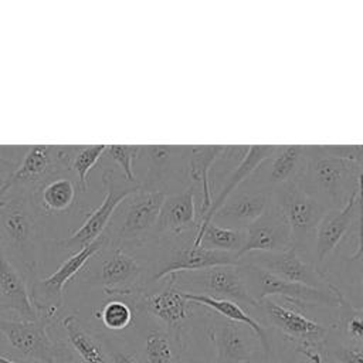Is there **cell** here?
<instances>
[{
	"label": "cell",
	"mask_w": 363,
	"mask_h": 363,
	"mask_svg": "<svg viewBox=\"0 0 363 363\" xmlns=\"http://www.w3.org/2000/svg\"><path fill=\"white\" fill-rule=\"evenodd\" d=\"M363 163L337 157L325 146H308V157L299 184L326 210L343 207L362 187Z\"/></svg>",
	"instance_id": "6da1fadb"
},
{
	"label": "cell",
	"mask_w": 363,
	"mask_h": 363,
	"mask_svg": "<svg viewBox=\"0 0 363 363\" xmlns=\"http://www.w3.org/2000/svg\"><path fill=\"white\" fill-rule=\"evenodd\" d=\"M166 194L139 189L126 196L109 220L105 234L111 244L133 254L147 245L156 235L159 213Z\"/></svg>",
	"instance_id": "7a4b0ae2"
},
{
	"label": "cell",
	"mask_w": 363,
	"mask_h": 363,
	"mask_svg": "<svg viewBox=\"0 0 363 363\" xmlns=\"http://www.w3.org/2000/svg\"><path fill=\"white\" fill-rule=\"evenodd\" d=\"M0 203V237L6 254L27 269H35L40 264L41 227L31 194L20 191Z\"/></svg>",
	"instance_id": "3957f363"
},
{
	"label": "cell",
	"mask_w": 363,
	"mask_h": 363,
	"mask_svg": "<svg viewBox=\"0 0 363 363\" xmlns=\"http://www.w3.org/2000/svg\"><path fill=\"white\" fill-rule=\"evenodd\" d=\"M123 299L130 303L135 313L145 315L162 323L180 354L183 350V330L186 323L193 318L194 303L187 301L183 292L174 286L172 275L157 282L146 284Z\"/></svg>",
	"instance_id": "277c9868"
},
{
	"label": "cell",
	"mask_w": 363,
	"mask_h": 363,
	"mask_svg": "<svg viewBox=\"0 0 363 363\" xmlns=\"http://www.w3.org/2000/svg\"><path fill=\"white\" fill-rule=\"evenodd\" d=\"M238 269L247 292L255 303L264 298L278 296L284 301L298 303L303 308L323 306L337 309L342 298L345 296L340 289L320 291L302 284L288 282L250 262H241L238 265Z\"/></svg>",
	"instance_id": "5b68a950"
},
{
	"label": "cell",
	"mask_w": 363,
	"mask_h": 363,
	"mask_svg": "<svg viewBox=\"0 0 363 363\" xmlns=\"http://www.w3.org/2000/svg\"><path fill=\"white\" fill-rule=\"evenodd\" d=\"M269 201L279 210L289 228V248H294L312 261L315 233L328 210L312 199L299 182L269 194Z\"/></svg>",
	"instance_id": "8992f818"
},
{
	"label": "cell",
	"mask_w": 363,
	"mask_h": 363,
	"mask_svg": "<svg viewBox=\"0 0 363 363\" xmlns=\"http://www.w3.org/2000/svg\"><path fill=\"white\" fill-rule=\"evenodd\" d=\"M92 259L95 262L86 264L82 271L109 296L126 298L145 285V268L140 259L119 245L109 242Z\"/></svg>",
	"instance_id": "52a82bcc"
},
{
	"label": "cell",
	"mask_w": 363,
	"mask_h": 363,
	"mask_svg": "<svg viewBox=\"0 0 363 363\" xmlns=\"http://www.w3.org/2000/svg\"><path fill=\"white\" fill-rule=\"evenodd\" d=\"M191 146L147 145L140 146L138 162L142 179L140 189L172 194L187 187V159Z\"/></svg>",
	"instance_id": "ba28073f"
},
{
	"label": "cell",
	"mask_w": 363,
	"mask_h": 363,
	"mask_svg": "<svg viewBox=\"0 0 363 363\" xmlns=\"http://www.w3.org/2000/svg\"><path fill=\"white\" fill-rule=\"evenodd\" d=\"M109 244L105 231L77 252H72L51 275L33 282L30 298L38 316L52 320L64 303L65 285L78 275L84 267Z\"/></svg>",
	"instance_id": "9c48e42d"
},
{
	"label": "cell",
	"mask_w": 363,
	"mask_h": 363,
	"mask_svg": "<svg viewBox=\"0 0 363 363\" xmlns=\"http://www.w3.org/2000/svg\"><path fill=\"white\" fill-rule=\"evenodd\" d=\"M77 149L78 146H31L17 169L0 187V201L13 189L30 193V190L38 189L52 177L69 170Z\"/></svg>",
	"instance_id": "30bf717a"
},
{
	"label": "cell",
	"mask_w": 363,
	"mask_h": 363,
	"mask_svg": "<svg viewBox=\"0 0 363 363\" xmlns=\"http://www.w3.org/2000/svg\"><path fill=\"white\" fill-rule=\"evenodd\" d=\"M251 309L255 311L267 325L281 332L286 340L322 352L330 328L308 318L303 313V306L289 301L281 303L274 298H264Z\"/></svg>",
	"instance_id": "8fae6325"
},
{
	"label": "cell",
	"mask_w": 363,
	"mask_h": 363,
	"mask_svg": "<svg viewBox=\"0 0 363 363\" xmlns=\"http://www.w3.org/2000/svg\"><path fill=\"white\" fill-rule=\"evenodd\" d=\"M174 286L186 294L207 295L216 299H228L248 311L257 303L251 299L240 274L238 265H217L194 271L172 274Z\"/></svg>",
	"instance_id": "7c38bea8"
},
{
	"label": "cell",
	"mask_w": 363,
	"mask_h": 363,
	"mask_svg": "<svg viewBox=\"0 0 363 363\" xmlns=\"http://www.w3.org/2000/svg\"><path fill=\"white\" fill-rule=\"evenodd\" d=\"M102 184L105 191L104 201L86 216V220L84 221V224L72 235L58 242L62 248L77 252L78 250H81L82 247H85L86 244L98 238L105 231L119 203L126 196L140 189L139 183L128 182L115 169L108 166L104 167L102 170Z\"/></svg>",
	"instance_id": "4fadbf2b"
},
{
	"label": "cell",
	"mask_w": 363,
	"mask_h": 363,
	"mask_svg": "<svg viewBox=\"0 0 363 363\" xmlns=\"http://www.w3.org/2000/svg\"><path fill=\"white\" fill-rule=\"evenodd\" d=\"M50 322L43 316L37 320L0 319V332L13 349L27 359L38 363H57L58 359L71 360L69 350L50 337L47 332Z\"/></svg>",
	"instance_id": "5bb4252c"
},
{
	"label": "cell",
	"mask_w": 363,
	"mask_h": 363,
	"mask_svg": "<svg viewBox=\"0 0 363 363\" xmlns=\"http://www.w3.org/2000/svg\"><path fill=\"white\" fill-rule=\"evenodd\" d=\"M360 199L362 187L350 196L343 207L328 210L318 224L312 248V262L323 278L329 259L333 257L336 248L360 221Z\"/></svg>",
	"instance_id": "9a60e30c"
},
{
	"label": "cell",
	"mask_w": 363,
	"mask_h": 363,
	"mask_svg": "<svg viewBox=\"0 0 363 363\" xmlns=\"http://www.w3.org/2000/svg\"><path fill=\"white\" fill-rule=\"evenodd\" d=\"M240 262L254 264L281 279L288 282L302 284L320 291H335L339 289L335 284L326 281L315 268L313 262L295 251L288 248L278 252H251L240 258Z\"/></svg>",
	"instance_id": "2e32d148"
},
{
	"label": "cell",
	"mask_w": 363,
	"mask_h": 363,
	"mask_svg": "<svg viewBox=\"0 0 363 363\" xmlns=\"http://www.w3.org/2000/svg\"><path fill=\"white\" fill-rule=\"evenodd\" d=\"M308 157V146L284 145L275 150L255 169L248 179L269 194L301 180Z\"/></svg>",
	"instance_id": "e0dca14e"
},
{
	"label": "cell",
	"mask_w": 363,
	"mask_h": 363,
	"mask_svg": "<svg viewBox=\"0 0 363 363\" xmlns=\"http://www.w3.org/2000/svg\"><path fill=\"white\" fill-rule=\"evenodd\" d=\"M269 193L248 179L213 214L211 221L233 230H245L268 207Z\"/></svg>",
	"instance_id": "ac0fdd59"
},
{
	"label": "cell",
	"mask_w": 363,
	"mask_h": 363,
	"mask_svg": "<svg viewBox=\"0 0 363 363\" xmlns=\"http://www.w3.org/2000/svg\"><path fill=\"white\" fill-rule=\"evenodd\" d=\"M197 189L189 184L180 191L166 194L156 225V235L177 238L197 230Z\"/></svg>",
	"instance_id": "d6986e66"
},
{
	"label": "cell",
	"mask_w": 363,
	"mask_h": 363,
	"mask_svg": "<svg viewBox=\"0 0 363 363\" xmlns=\"http://www.w3.org/2000/svg\"><path fill=\"white\" fill-rule=\"evenodd\" d=\"M238 258L251 252H278L291 247L289 228L279 210L269 201L265 211L245 230Z\"/></svg>",
	"instance_id": "ffe728a7"
},
{
	"label": "cell",
	"mask_w": 363,
	"mask_h": 363,
	"mask_svg": "<svg viewBox=\"0 0 363 363\" xmlns=\"http://www.w3.org/2000/svg\"><path fill=\"white\" fill-rule=\"evenodd\" d=\"M251 335L247 326L213 313L208 336L216 347V363H250L255 352Z\"/></svg>",
	"instance_id": "44dd1931"
},
{
	"label": "cell",
	"mask_w": 363,
	"mask_h": 363,
	"mask_svg": "<svg viewBox=\"0 0 363 363\" xmlns=\"http://www.w3.org/2000/svg\"><path fill=\"white\" fill-rule=\"evenodd\" d=\"M0 306L14 311L21 320H37L40 316L31 302L24 277L0 250Z\"/></svg>",
	"instance_id": "7402d4cb"
},
{
	"label": "cell",
	"mask_w": 363,
	"mask_h": 363,
	"mask_svg": "<svg viewBox=\"0 0 363 363\" xmlns=\"http://www.w3.org/2000/svg\"><path fill=\"white\" fill-rule=\"evenodd\" d=\"M277 145H251L248 146V152L241 159V162L230 172V176L224 180V184L221 190L217 193L216 199L211 201V206L206 216L197 223V230L194 234V238L206 228V225L211 221L213 214L223 206V203L227 200V197L237 190L247 179L251 177V174L255 172V169L275 150ZM193 238V240H194Z\"/></svg>",
	"instance_id": "603a6c76"
},
{
	"label": "cell",
	"mask_w": 363,
	"mask_h": 363,
	"mask_svg": "<svg viewBox=\"0 0 363 363\" xmlns=\"http://www.w3.org/2000/svg\"><path fill=\"white\" fill-rule=\"evenodd\" d=\"M183 296L190 301L191 303H196L199 306H204L207 309H211L216 315L247 326L251 329L254 336L257 337L261 352H262V363H269L271 354H272V345L269 340V335L267 329L261 325L259 320H257L254 316H251L244 308H241L238 303L228 301V299H216L207 295H196V294H186L183 292Z\"/></svg>",
	"instance_id": "cb8c5ba5"
},
{
	"label": "cell",
	"mask_w": 363,
	"mask_h": 363,
	"mask_svg": "<svg viewBox=\"0 0 363 363\" xmlns=\"http://www.w3.org/2000/svg\"><path fill=\"white\" fill-rule=\"evenodd\" d=\"M223 149L224 145L191 146L187 159V179L189 183L197 189V193L200 196V201L197 204L199 221L206 216L211 206L213 194L210 186V170L213 169Z\"/></svg>",
	"instance_id": "d4e9b609"
},
{
	"label": "cell",
	"mask_w": 363,
	"mask_h": 363,
	"mask_svg": "<svg viewBox=\"0 0 363 363\" xmlns=\"http://www.w3.org/2000/svg\"><path fill=\"white\" fill-rule=\"evenodd\" d=\"M61 325L65 330L71 349L84 363H109V357L102 340L89 332L77 315H67Z\"/></svg>",
	"instance_id": "484cf974"
},
{
	"label": "cell",
	"mask_w": 363,
	"mask_h": 363,
	"mask_svg": "<svg viewBox=\"0 0 363 363\" xmlns=\"http://www.w3.org/2000/svg\"><path fill=\"white\" fill-rule=\"evenodd\" d=\"M40 206L45 213H65L77 201L78 184L67 176H55L38 189Z\"/></svg>",
	"instance_id": "4316f807"
},
{
	"label": "cell",
	"mask_w": 363,
	"mask_h": 363,
	"mask_svg": "<svg viewBox=\"0 0 363 363\" xmlns=\"http://www.w3.org/2000/svg\"><path fill=\"white\" fill-rule=\"evenodd\" d=\"M244 230H233L210 221L206 228L193 240V244L207 250L234 252L238 257V252L244 245Z\"/></svg>",
	"instance_id": "83f0119b"
},
{
	"label": "cell",
	"mask_w": 363,
	"mask_h": 363,
	"mask_svg": "<svg viewBox=\"0 0 363 363\" xmlns=\"http://www.w3.org/2000/svg\"><path fill=\"white\" fill-rule=\"evenodd\" d=\"M179 356L172 337L163 326L146 329L140 347V363H173Z\"/></svg>",
	"instance_id": "f1b7e54d"
},
{
	"label": "cell",
	"mask_w": 363,
	"mask_h": 363,
	"mask_svg": "<svg viewBox=\"0 0 363 363\" xmlns=\"http://www.w3.org/2000/svg\"><path fill=\"white\" fill-rule=\"evenodd\" d=\"M106 145H86V146H78L72 160L69 170L74 172V174L78 179V187L81 191H86L88 189V174L95 167V164L102 159L105 153Z\"/></svg>",
	"instance_id": "f546056e"
},
{
	"label": "cell",
	"mask_w": 363,
	"mask_h": 363,
	"mask_svg": "<svg viewBox=\"0 0 363 363\" xmlns=\"http://www.w3.org/2000/svg\"><path fill=\"white\" fill-rule=\"evenodd\" d=\"M133 315L135 312L130 303L126 299L116 296H112V299L105 302L96 313L102 325L109 330H123L129 328Z\"/></svg>",
	"instance_id": "4dcf8cb0"
},
{
	"label": "cell",
	"mask_w": 363,
	"mask_h": 363,
	"mask_svg": "<svg viewBox=\"0 0 363 363\" xmlns=\"http://www.w3.org/2000/svg\"><path fill=\"white\" fill-rule=\"evenodd\" d=\"M139 150L140 145H106L104 156L121 167L122 176L128 182L138 183L135 177L133 163L139 155Z\"/></svg>",
	"instance_id": "1f68e13d"
},
{
	"label": "cell",
	"mask_w": 363,
	"mask_h": 363,
	"mask_svg": "<svg viewBox=\"0 0 363 363\" xmlns=\"http://www.w3.org/2000/svg\"><path fill=\"white\" fill-rule=\"evenodd\" d=\"M323 352L336 363H363L362 345L345 343L336 337L330 339L329 335L323 343L322 353Z\"/></svg>",
	"instance_id": "d6a6232c"
},
{
	"label": "cell",
	"mask_w": 363,
	"mask_h": 363,
	"mask_svg": "<svg viewBox=\"0 0 363 363\" xmlns=\"http://www.w3.org/2000/svg\"><path fill=\"white\" fill-rule=\"evenodd\" d=\"M325 149L342 159H347L356 163H363V156H362V145H342V146H335V145H329L325 146Z\"/></svg>",
	"instance_id": "836d02e7"
},
{
	"label": "cell",
	"mask_w": 363,
	"mask_h": 363,
	"mask_svg": "<svg viewBox=\"0 0 363 363\" xmlns=\"http://www.w3.org/2000/svg\"><path fill=\"white\" fill-rule=\"evenodd\" d=\"M104 345L109 357V363H140L139 357L135 356V353L112 345L111 340H105Z\"/></svg>",
	"instance_id": "e575fe53"
},
{
	"label": "cell",
	"mask_w": 363,
	"mask_h": 363,
	"mask_svg": "<svg viewBox=\"0 0 363 363\" xmlns=\"http://www.w3.org/2000/svg\"><path fill=\"white\" fill-rule=\"evenodd\" d=\"M0 363H20V362H14V360H11V359L4 357V356L0 354Z\"/></svg>",
	"instance_id": "d590c367"
},
{
	"label": "cell",
	"mask_w": 363,
	"mask_h": 363,
	"mask_svg": "<svg viewBox=\"0 0 363 363\" xmlns=\"http://www.w3.org/2000/svg\"><path fill=\"white\" fill-rule=\"evenodd\" d=\"M0 207H1V203H0Z\"/></svg>",
	"instance_id": "8d00e7d4"
}]
</instances>
